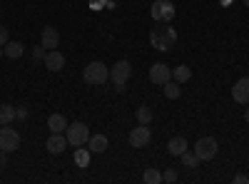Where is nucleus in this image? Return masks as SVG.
<instances>
[{"label": "nucleus", "instance_id": "nucleus-1", "mask_svg": "<svg viewBox=\"0 0 249 184\" xmlns=\"http://www.w3.org/2000/svg\"><path fill=\"white\" fill-rule=\"evenodd\" d=\"M177 43V33L175 28H170L167 23H160V28H152L150 33V45L160 52H170Z\"/></svg>", "mask_w": 249, "mask_h": 184}, {"label": "nucleus", "instance_id": "nucleus-2", "mask_svg": "<svg viewBox=\"0 0 249 184\" xmlns=\"http://www.w3.org/2000/svg\"><path fill=\"white\" fill-rule=\"evenodd\" d=\"M82 80H85L88 85L97 87V85H105L110 80V70L105 67V63H90L85 67V72H82Z\"/></svg>", "mask_w": 249, "mask_h": 184}, {"label": "nucleus", "instance_id": "nucleus-3", "mask_svg": "<svg viewBox=\"0 0 249 184\" xmlns=\"http://www.w3.org/2000/svg\"><path fill=\"white\" fill-rule=\"evenodd\" d=\"M65 137H68L70 147H82V145H88V139H90V127L85 122H72L65 130Z\"/></svg>", "mask_w": 249, "mask_h": 184}, {"label": "nucleus", "instance_id": "nucleus-4", "mask_svg": "<svg viewBox=\"0 0 249 184\" xmlns=\"http://www.w3.org/2000/svg\"><path fill=\"white\" fill-rule=\"evenodd\" d=\"M150 15H152L155 23H170V20L175 17L172 0H155V3L150 5Z\"/></svg>", "mask_w": 249, "mask_h": 184}, {"label": "nucleus", "instance_id": "nucleus-5", "mask_svg": "<svg viewBox=\"0 0 249 184\" xmlns=\"http://www.w3.org/2000/svg\"><path fill=\"white\" fill-rule=\"evenodd\" d=\"M217 152H219V147H217V139H214V137H202V139H197L195 154L199 157V162H210V159H214Z\"/></svg>", "mask_w": 249, "mask_h": 184}, {"label": "nucleus", "instance_id": "nucleus-6", "mask_svg": "<svg viewBox=\"0 0 249 184\" xmlns=\"http://www.w3.org/2000/svg\"><path fill=\"white\" fill-rule=\"evenodd\" d=\"M18 147H20V134L10 125L0 127V150L3 152H15Z\"/></svg>", "mask_w": 249, "mask_h": 184}, {"label": "nucleus", "instance_id": "nucleus-7", "mask_svg": "<svg viewBox=\"0 0 249 184\" xmlns=\"http://www.w3.org/2000/svg\"><path fill=\"white\" fill-rule=\"evenodd\" d=\"M130 75H132V65L127 63V60H120V63H115L110 67V80L115 85H127Z\"/></svg>", "mask_w": 249, "mask_h": 184}, {"label": "nucleus", "instance_id": "nucleus-8", "mask_svg": "<svg viewBox=\"0 0 249 184\" xmlns=\"http://www.w3.org/2000/svg\"><path fill=\"white\" fill-rule=\"evenodd\" d=\"M130 145L132 147H147L150 142H152V132H150V127L147 125H137L135 130H130Z\"/></svg>", "mask_w": 249, "mask_h": 184}, {"label": "nucleus", "instance_id": "nucleus-9", "mask_svg": "<svg viewBox=\"0 0 249 184\" xmlns=\"http://www.w3.org/2000/svg\"><path fill=\"white\" fill-rule=\"evenodd\" d=\"M232 97H234L237 105H247V102H249V75L247 77H239L237 83H234Z\"/></svg>", "mask_w": 249, "mask_h": 184}, {"label": "nucleus", "instance_id": "nucleus-10", "mask_svg": "<svg viewBox=\"0 0 249 184\" xmlns=\"http://www.w3.org/2000/svg\"><path fill=\"white\" fill-rule=\"evenodd\" d=\"M150 80L155 85H164L167 80H172V67H167L164 63H155L150 67Z\"/></svg>", "mask_w": 249, "mask_h": 184}, {"label": "nucleus", "instance_id": "nucleus-11", "mask_svg": "<svg viewBox=\"0 0 249 184\" xmlns=\"http://www.w3.org/2000/svg\"><path fill=\"white\" fill-rule=\"evenodd\" d=\"M65 147H68V137L62 134V132H53L48 137V142H45V150L50 154H62V152H65Z\"/></svg>", "mask_w": 249, "mask_h": 184}, {"label": "nucleus", "instance_id": "nucleus-12", "mask_svg": "<svg viewBox=\"0 0 249 184\" xmlns=\"http://www.w3.org/2000/svg\"><path fill=\"white\" fill-rule=\"evenodd\" d=\"M40 45L48 48V50H55V48L60 45V33H57V28L45 25V28H43V33H40Z\"/></svg>", "mask_w": 249, "mask_h": 184}, {"label": "nucleus", "instance_id": "nucleus-13", "mask_svg": "<svg viewBox=\"0 0 249 184\" xmlns=\"http://www.w3.org/2000/svg\"><path fill=\"white\" fill-rule=\"evenodd\" d=\"M45 67L50 70V72H60L62 67H65V55L62 52H57V50H48V55H45Z\"/></svg>", "mask_w": 249, "mask_h": 184}, {"label": "nucleus", "instance_id": "nucleus-14", "mask_svg": "<svg viewBox=\"0 0 249 184\" xmlns=\"http://www.w3.org/2000/svg\"><path fill=\"white\" fill-rule=\"evenodd\" d=\"M88 147H90V152H95V154H102L107 147H110V142H107V137L105 134H90V139H88Z\"/></svg>", "mask_w": 249, "mask_h": 184}, {"label": "nucleus", "instance_id": "nucleus-15", "mask_svg": "<svg viewBox=\"0 0 249 184\" xmlns=\"http://www.w3.org/2000/svg\"><path fill=\"white\" fill-rule=\"evenodd\" d=\"M48 130H50V132H65V130H68V119L62 117V115H57V112L50 115V117H48Z\"/></svg>", "mask_w": 249, "mask_h": 184}, {"label": "nucleus", "instance_id": "nucleus-16", "mask_svg": "<svg viewBox=\"0 0 249 184\" xmlns=\"http://www.w3.org/2000/svg\"><path fill=\"white\" fill-rule=\"evenodd\" d=\"M187 147H190V145H187V139H184V137H172V139L167 142V152H170L172 157H179Z\"/></svg>", "mask_w": 249, "mask_h": 184}, {"label": "nucleus", "instance_id": "nucleus-17", "mask_svg": "<svg viewBox=\"0 0 249 184\" xmlns=\"http://www.w3.org/2000/svg\"><path fill=\"white\" fill-rule=\"evenodd\" d=\"M90 147L85 150V147H77L75 150V165L80 167V169H85V167H90Z\"/></svg>", "mask_w": 249, "mask_h": 184}, {"label": "nucleus", "instance_id": "nucleus-18", "mask_svg": "<svg viewBox=\"0 0 249 184\" xmlns=\"http://www.w3.org/2000/svg\"><path fill=\"white\" fill-rule=\"evenodd\" d=\"M162 90H164V97H167V100H177L182 95V87H179L177 80H167V83L162 85Z\"/></svg>", "mask_w": 249, "mask_h": 184}, {"label": "nucleus", "instance_id": "nucleus-19", "mask_svg": "<svg viewBox=\"0 0 249 184\" xmlns=\"http://www.w3.org/2000/svg\"><path fill=\"white\" fill-rule=\"evenodd\" d=\"M172 80H177L179 85H182V83H190V80H192V70L187 67V65H177V67L172 70Z\"/></svg>", "mask_w": 249, "mask_h": 184}, {"label": "nucleus", "instance_id": "nucleus-20", "mask_svg": "<svg viewBox=\"0 0 249 184\" xmlns=\"http://www.w3.org/2000/svg\"><path fill=\"white\" fill-rule=\"evenodd\" d=\"M23 52H25V48L20 45V43H15V40H8V43H5V55H8L10 60L23 57Z\"/></svg>", "mask_w": 249, "mask_h": 184}, {"label": "nucleus", "instance_id": "nucleus-21", "mask_svg": "<svg viewBox=\"0 0 249 184\" xmlns=\"http://www.w3.org/2000/svg\"><path fill=\"white\" fill-rule=\"evenodd\" d=\"M13 119H15V107L13 105H0V127L10 125Z\"/></svg>", "mask_w": 249, "mask_h": 184}, {"label": "nucleus", "instance_id": "nucleus-22", "mask_svg": "<svg viewBox=\"0 0 249 184\" xmlns=\"http://www.w3.org/2000/svg\"><path fill=\"white\" fill-rule=\"evenodd\" d=\"M179 157H182V165H184L187 169H197V167H199V157H197L195 152H187V150H184Z\"/></svg>", "mask_w": 249, "mask_h": 184}, {"label": "nucleus", "instance_id": "nucleus-23", "mask_svg": "<svg viewBox=\"0 0 249 184\" xmlns=\"http://www.w3.org/2000/svg\"><path fill=\"white\" fill-rule=\"evenodd\" d=\"M135 115H137V122H140V125H150V122H152V110H150L147 105H140Z\"/></svg>", "mask_w": 249, "mask_h": 184}, {"label": "nucleus", "instance_id": "nucleus-24", "mask_svg": "<svg viewBox=\"0 0 249 184\" xmlns=\"http://www.w3.org/2000/svg\"><path fill=\"white\" fill-rule=\"evenodd\" d=\"M142 182L144 184H162V172H157V169H144V174H142Z\"/></svg>", "mask_w": 249, "mask_h": 184}, {"label": "nucleus", "instance_id": "nucleus-25", "mask_svg": "<svg viewBox=\"0 0 249 184\" xmlns=\"http://www.w3.org/2000/svg\"><path fill=\"white\" fill-rule=\"evenodd\" d=\"M162 182L175 184V182H177V169H164V174H162Z\"/></svg>", "mask_w": 249, "mask_h": 184}, {"label": "nucleus", "instance_id": "nucleus-26", "mask_svg": "<svg viewBox=\"0 0 249 184\" xmlns=\"http://www.w3.org/2000/svg\"><path fill=\"white\" fill-rule=\"evenodd\" d=\"M45 55H48V52H45V48H43V45L33 48V57H35V60H45Z\"/></svg>", "mask_w": 249, "mask_h": 184}, {"label": "nucleus", "instance_id": "nucleus-27", "mask_svg": "<svg viewBox=\"0 0 249 184\" xmlns=\"http://www.w3.org/2000/svg\"><path fill=\"white\" fill-rule=\"evenodd\" d=\"M8 43V28L3 25V23H0V48H3Z\"/></svg>", "mask_w": 249, "mask_h": 184}, {"label": "nucleus", "instance_id": "nucleus-28", "mask_svg": "<svg viewBox=\"0 0 249 184\" xmlns=\"http://www.w3.org/2000/svg\"><path fill=\"white\" fill-rule=\"evenodd\" d=\"M105 3H107V0H90V8L92 10H100V8H105Z\"/></svg>", "mask_w": 249, "mask_h": 184}, {"label": "nucleus", "instance_id": "nucleus-29", "mask_svg": "<svg viewBox=\"0 0 249 184\" xmlns=\"http://www.w3.org/2000/svg\"><path fill=\"white\" fill-rule=\"evenodd\" d=\"M28 117V110L25 107H15V119H25Z\"/></svg>", "mask_w": 249, "mask_h": 184}, {"label": "nucleus", "instance_id": "nucleus-30", "mask_svg": "<svg viewBox=\"0 0 249 184\" xmlns=\"http://www.w3.org/2000/svg\"><path fill=\"white\" fill-rule=\"evenodd\" d=\"M234 184H249V177L247 174H237L234 177Z\"/></svg>", "mask_w": 249, "mask_h": 184}, {"label": "nucleus", "instance_id": "nucleus-31", "mask_svg": "<svg viewBox=\"0 0 249 184\" xmlns=\"http://www.w3.org/2000/svg\"><path fill=\"white\" fill-rule=\"evenodd\" d=\"M5 154H8V152H3V150H0V169L5 167Z\"/></svg>", "mask_w": 249, "mask_h": 184}, {"label": "nucleus", "instance_id": "nucleus-32", "mask_svg": "<svg viewBox=\"0 0 249 184\" xmlns=\"http://www.w3.org/2000/svg\"><path fill=\"white\" fill-rule=\"evenodd\" d=\"M244 119H247V122H249V110H247V112H244Z\"/></svg>", "mask_w": 249, "mask_h": 184}, {"label": "nucleus", "instance_id": "nucleus-33", "mask_svg": "<svg viewBox=\"0 0 249 184\" xmlns=\"http://www.w3.org/2000/svg\"><path fill=\"white\" fill-rule=\"evenodd\" d=\"M244 5H247V8H249V0H244Z\"/></svg>", "mask_w": 249, "mask_h": 184}]
</instances>
